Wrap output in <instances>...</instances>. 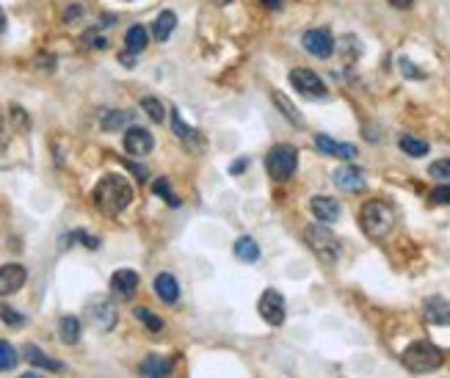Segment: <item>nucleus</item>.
Wrapping results in <instances>:
<instances>
[{"instance_id":"22","label":"nucleus","mask_w":450,"mask_h":378,"mask_svg":"<svg viewBox=\"0 0 450 378\" xmlns=\"http://www.w3.org/2000/svg\"><path fill=\"white\" fill-rule=\"evenodd\" d=\"M130 122H133V113H130V111H105V113L100 116V127H102L105 133H116V130L128 127Z\"/></svg>"},{"instance_id":"38","label":"nucleus","mask_w":450,"mask_h":378,"mask_svg":"<svg viewBox=\"0 0 450 378\" xmlns=\"http://www.w3.org/2000/svg\"><path fill=\"white\" fill-rule=\"evenodd\" d=\"M78 17H83V6H72V8H67V14H64L67 22H75Z\"/></svg>"},{"instance_id":"33","label":"nucleus","mask_w":450,"mask_h":378,"mask_svg":"<svg viewBox=\"0 0 450 378\" xmlns=\"http://www.w3.org/2000/svg\"><path fill=\"white\" fill-rule=\"evenodd\" d=\"M428 174L437 177V180H450V158H445V160H434V163L428 166Z\"/></svg>"},{"instance_id":"45","label":"nucleus","mask_w":450,"mask_h":378,"mask_svg":"<svg viewBox=\"0 0 450 378\" xmlns=\"http://www.w3.org/2000/svg\"><path fill=\"white\" fill-rule=\"evenodd\" d=\"M20 378H42L39 373H25V376H20Z\"/></svg>"},{"instance_id":"37","label":"nucleus","mask_w":450,"mask_h":378,"mask_svg":"<svg viewBox=\"0 0 450 378\" xmlns=\"http://www.w3.org/2000/svg\"><path fill=\"white\" fill-rule=\"evenodd\" d=\"M401 72H404L406 78H423V72H420V69H414V64H411V61H406V58H401Z\"/></svg>"},{"instance_id":"25","label":"nucleus","mask_w":450,"mask_h":378,"mask_svg":"<svg viewBox=\"0 0 450 378\" xmlns=\"http://www.w3.org/2000/svg\"><path fill=\"white\" fill-rule=\"evenodd\" d=\"M141 108H144V113H146L155 125H163V122H166V108H163V102H161L158 97H144V99H141Z\"/></svg>"},{"instance_id":"28","label":"nucleus","mask_w":450,"mask_h":378,"mask_svg":"<svg viewBox=\"0 0 450 378\" xmlns=\"http://www.w3.org/2000/svg\"><path fill=\"white\" fill-rule=\"evenodd\" d=\"M401 149H404L409 158H423V155H428V141H423V139H414V136H401Z\"/></svg>"},{"instance_id":"44","label":"nucleus","mask_w":450,"mask_h":378,"mask_svg":"<svg viewBox=\"0 0 450 378\" xmlns=\"http://www.w3.org/2000/svg\"><path fill=\"white\" fill-rule=\"evenodd\" d=\"M3 28H6V11L0 8V31H3Z\"/></svg>"},{"instance_id":"18","label":"nucleus","mask_w":450,"mask_h":378,"mask_svg":"<svg viewBox=\"0 0 450 378\" xmlns=\"http://www.w3.org/2000/svg\"><path fill=\"white\" fill-rule=\"evenodd\" d=\"M155 293H158V298H161L163 304H177V298H180V284H177V279H175L172 274H158V276H155Z\"/></svg>"},{"instance_id":"3","label":"nucleus","mask_w":450,"mask_h":378,"mask_svg":"<svg viewBox=\"0 0 450 378\" xmlns=\"http://www.w3.org/2000/svg\"><path fill=\"white\" fill-rule=\"evenodd\" d=\"M401 362H404L406 370H411V373L420 376V373H434V370H439L442 362H445V354H442L434 342L420 340V342H411L404 354H401Z\"/></svg>"},{"instance_id":"15","label":"nucleus","mask_w":450,"mask_h":378,"mask_svg":"<svg viewBox=\"0 0 450 378\" xmlns=\"http://www.w3.org/2000/svg\"><path fill=\"white\" fill-rule=\"evenodd\" d=\"M310 210H313V216L320 224H332V221L340 218V202L332 199V196H313Z\"/></svg>"},{"instance_id":"46","label":"nucleus","mask_w":450,"mask_h":378,"mask_svg":"<svg viewBox=\"0 0 450 378\" xmlns=\"http://www.w3.org/2000/svg\"><path fill=\"white\" fill-rule=\"evenodd\" d=\"M216 3H219V6H226V3H232V0H216Z\"/></svg>"},{"instance_id":"34","label":"nucleus","mask_w":450,"mask_h":378,"mask_svg":"<svg viewBox=\"0 0 450 378\" xmlns=\"http://www.w3.org/2000/svg\"><path fill=\"white\" fill-rule=\"evenodd\" d=\"M431 202H434V204H450V183L431 190Z\"/></svg>"},{"instance_id":"14","label":"nucleus","mask_w":450,"mask_h":378,"mask_svg":"<svg viewBox=\"0 0 450 378\" xmlns=\"http://www.w3.org/2000/svg\"><path fill=\"white\" fill-rule=\"evenodd\" d=\"M315 146L323 152V155H329V158H340V160H354V158L360 155V149H357L354 144L334 141V139H329V136H315Z\"/></svg>"},{"instance_id":"7","label":"nucleus","mask_w":450,"mask_h":378,"mask_svg":"<svg viewBox=\"0 0 450 378\" xmlns=\"http://www.w3.org/2000/svg\"><path fill=\"white\" fill-rule=\"evenodd\" d=\"M257 312L260 318L268 323V326H282L285 323V295L279 290H266L260 295V304H257Z\"/></svg>"},{"instance_id":"40","label":"nucleus","mask_w":450,"mask_h":378,"mask_svg":"<svg viewBox=\"0 0 450 378\" xmlns=\"http://www.w3.org/2000/svg\"><path fill=\"white\" fill-rule=\"evenodd\" d=\"M390 3H393L395 8H411V3H414V0H390Z\"/></svg>"},{"instance_id":"17","label":"nucleus","mask_w":450,"mask_h":378,"mask_svg":"<svg viewBox=\"0 0 450 378\" xmlns=\"http://www.w3.org/2000/svg\"><path fill=\"white\" fill-rule=\"evenodd\" d=\"M425 321L434 326H450V301L442 295H434L425 301Z\"/></svg>"},{"instance_id":"11","label":"nucleus","mask_w":450,"mask_h":378,"mask_svg":"<svg viewBox=\"0 0 450 378\" xmlns=\"http://www.w3.org/2000/svg\"><path fill=\"white\" fill-rule=\"evenodd\" d=\"M152 146H155V139L146 127H128V133H125V152L128 155L144 158L152 152Z\"/></svg>"},{"instance_id":"19","label":"nucleus","mask_w":450,"mask_h":378,"mask_svg":"<svg viewBox=\"0 0 450 378\" xmlns=\"http://www.w3.org/2000/svg\"><path fill=\"white\" fill-rule=\"evenodd\" d=\"M25 359H28L34 368H42V370H50V373H61V370H64V365H61L58 359L47 356L45 351L36 348V345H28V348H25Z\"/></svg>"},{"instance_id":"5","label":"nucleus","mask_w":450,"mask_h":378,"mask_svg":"<svg viewBox=\"0 0 450 378\" xmlns=\"http://www.w3.org/2000/svg\"><path fill=\"white\" fill-rule=\"evenodd\" d=\"M296 166H299V149L293 146V144H279V146H273L268 152V158H266V169H268L271 180H287V177H293V172H296Z\"/></svg>"},{"instance_id":"36","label":"nucleus","mask_w":450,"mask_h":378,"mask_svg":"<svg viewBox=\"0 0 450 378\" xmlns=\"http://www.w3.org/2000/svg\"><path fill=\"white\" fill-rule=\"evenodd\" d=\"M83 42H89V48H97V50H105V48H108L105 36H100V34H94V31H89V34L83 36Z\"/></svg>"},{"instance_id":"21","label":"nucleus","mask_w":450,"mask_h":378,"mask_svg":"<svg viewBox=\"0 0 450 378\" xmlns=\"http://www.w3.org/2000/svg\"><path fill=\"white\" fill-rule=\"evenodd\" d=\"M175 28H177V14H175V11H161L158 20L152 22V36H155L158 42H166V39L175 34Z\"/></svg>"},{"instance_id":"39","label":"nucleus","mask_w":450,"mask_h":378,"mask_svg":"<svg viewBox=\"0 0 450 378\" xmlns=\"http://www.w3.org/2000/svg\"><path fill=\"white\" fill-rule=\"evenodd\" d=\"M246 166H249V160H238V163H232V166H229V172H232V174H240Z\"/></svg>"},{"instance_id":"12","label":"nucleus","mask_w":450,"mask_h":378,"mask_svg":"<svg viewBox=\"0 0 450 378\" xmlns=\"http://www.w3.org/2000/svg\"><path fill=\"white\" fill-rule=\"evenodd\" d=\"M334 186L346 193H360V190H364L367 180H364V172L357 166H340L334 172Z\"/></svg>"},{"instance_id":"9","label":"nucleus","mask_w":450,"mask_h":378,"mask_svg":"<svg viewBox=\"0 0 450 378\" xmlns=\"http://www.w3.org/2000/svg\"><path fill=\"white\" fill-rule=\"evenodd\" d=\"M28 279V271L20 265V262H6L0 265V298L6 295H14Z\"/></svg>"},{"instance_id":"42","label":"nucleus","mask_w":450,"mask_h":378,"mask_svg":"<svg viewBox=\"0 0 450 378\" xmlns=\"http://www.w3.org/2000/svg\"><path fill=\"white\" fill-rule=\"evenodd\" d=\"M268 8H282V0H263Z\"/></svg>"},{"instance_id":"16","label":"nucleus","mask_w":450,"mask_h":378,"mask_svg":"<svg viewBox=\"0 0 450 378\" xmlns=\"http://www.w3.org/2000/svg\"><path fill=\"white\" fill-rule=\"evenodd\" d=\"M141 378H169L172 373V362L161 354H146L141 359V368H138Z\"/></svg>"},{"instance_id":"1","label":"nucleus","mask_w":450,"mask_h":378,"mask_svg":"<svg viewBox=\"0 0 450 378\" xmlns=\"http://www.w3.org/2000/svg\"><path fill=\"white\" fill-rule=\"evenodd\" d=\"M94 207L105 216H119L122 210L130 207L133 202V186L122 177V174H105L97 186H94Z\"/></svg>"},{"instance_id":"20","label":"nucleus","mask_w":450,"mask_h":378,"mask_svg":"<svg viewBox=\"0 0 450 378\" xmlns=\"http://www.w3.org/2000/svg\"><path fill=\"white\" fill-rule=\"evenodd\" d=\"M81 334H83V326L75 315H64L61 323H58V337L64 345H78L81 342Z\"/></svg>"},{"instance_id":"27","label":"nucleus","mask_w":450,"mask_h":378,"mask_svg":"<svg viewBox=\"0 0 450 378\" xmlns=\"http://www.w3.org/2000/svg\"><path fill=\"white\" fill-rule=\"evenodd\" d=\"M271 99H273V105H276V108L282 111V116H285V119H287L290 125H296V127L301 125V116L296 113V105H293V102H290L287 97L279 94V92H273V94H271Z\"/></svg>"},{"instance_id":"13","label":"nucleus","mask_w":450,"mask_h":378,"mask_svg":"<svg viewBox=\"0 0 450 378\" xmlns=\"http://www.w3.org/2000/svg\"><path fill=\"white\" fill-rule=\"evenodd\" d=\"M138 290V274L130 268H122L111 276V293L119 298V301H130Z\"/></svg>"},{"instance_id":"2","label":"nucleus","mask_w":450,"mask_h":378,"mask_svg":"<svg viewBox=\"0 0 450 378\" xmlns=\"http://www.w3.org/2000/svg\"><path fill=\"white\" fill-rule=\"evenodd\" d=\"M393 224H395V213H393V207L387 204V202H381V199H370V202H364L360 210V227L362 232L370 237V240H381V237L390 235V230H393Z\"/></svg>"},{"instance_id":"6","label":"nucleus","mask_w":450,"mask_h":378,"mask_svg":"<svg viewBox=\"0 0 450 378\" xmlns=\"http://www.w3.org/2000/svg\"><path fill=\"white\" fill-rule=\"evenodd\" d=\"M290 83H293V89H296L299 94L307 97V99H326V97H329L323 80L318 78L313 69H293V72H290Z\"/></svg>"},{"instance_id":"31","label":"nucleus","mask_w":450,"mask_h":378,"mask_svg":"<svg viewBox=\"0 0 450 378\" xmlns=\"http://www.w3.org/2000/svg\"><path fill=\"white\" fill-rule=\"evenodd\" d=\"M152 190H155L158 196H163V199H166V202H169L172 207H180V199H177V196L172 193V186H169V180H163V177H161V180H155V183H152Z\"/></svg>"},{"instance_id":"35","label":"nucleus","mask_w":450,"mask_h":378,"mask_svg":"<svg viewBox=\"0 0 450 378\" xmlns=\"http://www.w3.org/2000/svg\"><path fill=\"white\" fill-rule=\"evenodd\" d=\"M72 237H75V240H81L86 248H100V237L89 235V232H83V230H78V232H75Z\"/></svg>"},{"instance_id":"26","label":"nucleus","mask_w":450,"mask_h":378,"mask_svg":"<svg viewBox=\"0 0 450 378\" xmlns=\"http://www.w3.org/2000/svg\"><path fill=\"white\" fill-rule=\"evenodd\" d=\"M17 362H20L17 348H14L8 340H0V373L14 370V368H17Z\"/></svg>"},{"instance_id":"43","label":"nucleus","mask_w":450,"mask_h":378,"mask_svg":"<svg viewBox=\"0 0 450 378\" xmlns=\"http://www.w3.org/2000/svg\"><path fill=\"white\" fill-rule=\"evenodd\" d=\"M100 22H102V25H105V28H108V25H114V14H105V17H102V20H100Z\"/></svg>"},{"instance_id":"30","label":"nucleus","mask_w":450,"mask_h":378,"mask_svg":"<svg viewBox=\"0 0 450 378\" xmlns=\"http://www.w3.org/2000/svg\"><path fill=\"white\" fill-rule=\"evenodd\" d=\"M0 321H3L6 326H11V329H20V326L28 323L25 315H20V312H14L11 307H3V304H0Z\"/></svg>"},{"instance_id":"29","label":"nucleus","mask_w":450,"mask_h":378,"mask_svg":"<svg viewBox=\"0 0 450 378\" xmlns=\"http://www.w3.org/2000/svg\"><path fill=\"white\" fill-rule=\"evenodd\" d=\"M135 318L152 331V334H161V331H163V321H161L158 315H152L146 307H135Z\"/></svg>"},{"instance_id":"4","label":"nucleus","mask_w":450,"mask_h":378,"mask_svg":"<svg viewBox=\"0 0 450 378\" xmlns=\"http://www.w3.org/2000/svg\"><path fill=\"white\" fill-rule=\"evenodd\" d=\"M304 240H307V246L315 251L318 260H323V262H329V265L340 260V240L334 237L332 230H326L323 224L307 227V230H304Z\"/></svg>"},{"instance_id":"23","label":"nucleus","mask_w":450,"mask_h":378,"mask_svg":"<svg viewBox=\"0 0 450 378\" xmlns=\"http://www.w3.org/2000/svg\"><path fill=\"white\" fill-rule=\"evenodd\" d=\"M235 257L243 260V262H257V260H260V246H257V240L249 235L238 237V240H235Z\"/></svg>"},{"instance_id":"10","label":"nucleus","mask_w":450,"mask_h":378,"mask_svg":"<svg viewBox=\"0 0 450 378\" xmlns=\"http://www.w3.org/2000/svg\"><path fill=\"white\" fill-rule=\"evenodd\" d=\"M301 45H304V50H307L310 55H315V58H329V55L334 52V39H332V34L323 31V28L307 31L304 39H301Z\"/></svg>"},{"instance_id":"32","label":"nucleus","mask_w":450,"mask_h":378,"mask_svg":"<svg viewBox=\"0 0 450 378\" xmlns=\"http://www.w3.org/2000/svg\"><path fill=\"white\" fill-rule=\"evenodd\" d=\"M172 127H175V133H177L180 139H185V141L196 136V130H193V127H188V125L182 122V116H180V111H177V108H172Z\"/></svg>"},{"instance_id":"41","label":"nucleus","mask_w":450,"mask_h":378,"mask_svg":"<svg viewBox=\"0 0 450 378\" xmlns=\"http://www.w3.org/2000/svg\"><path fill=\"white\" fill-rule=\"evenodd\" d=\"M119 61H122V64H128V66H133V52H128V50H125V52L119 55Z\"/></svg>"},{"instance_id":"8","label":"nucleus","mask_w":450,"mask_h":378,"mask_svg":"<svg viewBox=\"0 0 450 378\" xmlns=\"http://www.w3.org/2000/svg\"><path fill=\"white\" fill-rule=\"evenodd\" d=\"M86 315H89V321L100 331H111L114 326H116V309H114V304H111V301H105V298L89 301Z\"/></svg>"},{"instance_id":"24","label":"nucleus","mask_w":450,"mask_h":378,"mask_svg":"<svg viewBox=\"0 0 450 378\" xmlns=\"http://www.w3.org/2000/svg\"><path fill=\"white\" fill-rule=\"evenodd\" d=\"M125 45H128V52H133V55H138L141 50H146V45H149L146 28H144V25H133V28L128 31V36H125Z\"/></svg>"}]
</instances>
